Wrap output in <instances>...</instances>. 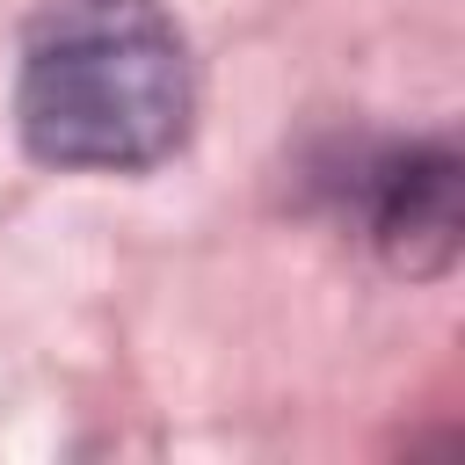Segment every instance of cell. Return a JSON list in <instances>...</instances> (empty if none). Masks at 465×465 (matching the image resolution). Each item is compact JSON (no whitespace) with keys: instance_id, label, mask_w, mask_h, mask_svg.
<instances>
[{"instance_id":"6da1fadb","label":"cell","mask_w":465,"mask_h":465,"mask_svg":"<svg viewBox=\"0 0 465 465\" xmlns=\"http://www.w3.org/2000/svg\"><path fill=\"white\" fill-rule=\"evenodd\" d=\"M196 109L182 29L160 0H44L22 44L15 116L51 167H153Z\"/></svg>"},{"instance_id":"7a4b0ae2","label":"cell","mask_w":465,"mask_h":465,"mask_svg":"<svg viewBox=\"0 0 465 465\" xmlns=\"http://www.w3.org/2000/svg\"><path fill=\"white\" fill-rule=\"evenodd\" d=\"M356 211L371 247L407 269V276H436L458 254V153L450 145H392L356 174Z\"/></svg>"}]
</instances>
